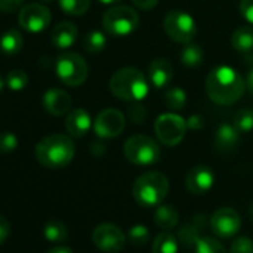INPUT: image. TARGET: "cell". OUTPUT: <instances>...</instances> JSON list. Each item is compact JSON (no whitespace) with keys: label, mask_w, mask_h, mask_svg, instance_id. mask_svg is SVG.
<instances>
[{"label":"cell","mask_w":253,"mask_h":253,"mask_svg":"<svg viewBox=\"0 0 253 253\" xmlns=\"http://www.w3.org/2000/svg\"><path fill=\"white\" fill-rule=\"evenodd\" d=\"M244 79L228 66L214 67L206 78V92L216 104H234L244 94Z\"/></svg>","instance_id":"obj_1"},{"label":"cell","mask_w":253,"mask_h":253,"mask_svg":"<svg viewBox=\"0 0 253 253\" xmlns=\"http://www.w3.org/2000/svg\"><path fill=\"white\" fill-rule=\"evenodd\" d=\"M35 155L43 167L63 169L72 163L75 157V145L66 134H51L36 145Z\"/></svg>","instance_id":"obj_2"},{"label":"cell","mask_w":253,"mask_h":253,"mask_svg":"<svg viewBox=\"0 0 253 253\" xmlns=\"http://www.w3.org/2000/svg\"><path fill=\"white\" fill-rule=\"evenodd\" d=\"M112 94L125 101H140L149 92V84L146 76L134 67H124L116 70L110 78Z\"/></svg>","instance_id":"obj_3"},{"label":"cell","mask_w":253,"mask_h":253,"mask_svg":"<svg viewBox=\"0 0 253 253\" xmlns=\"http://www.w3.org/2000/svg\"><path fill=\"white\" fill-rule=\"evenodd\" d=\"M169 188V180L163 173L148 171L134 182L133 197L142 207H157L167 197Z\"/></svg>","instance_id":"obj_4"},{"label":"cell","mask_w":253,"mask_h":253,"mask_svg":"<svg viewBox=\"0 0 253 253\" xmlns=\"http://www.w3.org/2000/svg\"><path fill=\"white\" fill-rule=\"evenodd\" d=\"M140 23L139 14L130 6H113L103 15V29L109 36L124 38L131 35Z\"/></svg>","instance_id":"obj_5"},{"label":"cell","mask_w":253,"mask_h":253,"mask_svg":"<svg viewBox=\"0 0 253 253\" xmlns=\"http://www.w3.org/2000/svg\"><path fill=\"white\" fill-rule=\"evenodd\" d=\"M125 158L136 166H152L160 160L161 151L158 143L145 134L130 137L124 145Z\"/></svg>","instance_id":"obj_6"},{"label":"cell","mask_w":253,"mask_h":253,"mask_svg":"<svg viewBox=\"0 0 253 253\" xmlns=\"http://www.w3.org/2000/svg\"><path fill=\"white\" fill-rule=\"evenodd\" d=\"M55 73L67 86H79L86 81L88 66L82 55L76 52H64L57 58Z\"/></svg>","instance_id":"obj_7"},{"label":"cell","mask_w":253,"mask_h":253,"mask_svg":"<svg viewBox=\"0 0 253 253\" xmlns=\"http://www.w3.org/2000/svg\"><path fill=\"white\" fill-rule=\"evenodd\" d=\"M154 130L163 145L176 146L183 140L188 125L186 121L177 113H163L157 118Z\"/></svg>","instance_id":"obj_8"},{"label":"cell","mask_w":253,"mask_h":253,"mask_svg":"<svg viewBox=\"0 0 253 253\" xmlns=\"http://www.w3.org/2000/svg\"><path fill=\"white\" fill-rule=\"evenodd\" d=\"M164 32L176 43L188 45L197 33L194 18L183 11H171L164 18Z\"/></svg>","instance_id":"obj_9"},{"label":"cell","mask_w":253,"mask_h":253,"mask_svg":"<svg viewBox=\"0 0 253 253\" xmlns=\"http://www.w3.org/2000/svg\"><path fill=\"white\" fill-rule=\"evenodd\" d=\"M92 241L100 250L106 253H116L125 247L126 237L122 232V229L116 226L115 223L104 222L94 228Z\"/></svg>","instance_id":"obj_10"},{"label":"cell","mask_w":253,"mask_h":253,"mask_svg":"<svg viewBox=\"0 0 253 253\" xmlns=\"http://www.w3.org/2000/svg\"><path fill=\"white\" fill-rule=\"evenodd\" d=\"M125 128V116L118 109L101 110L94 121V131L101 139H115Z\"/></svg>","instance_id":"obj_11"},{"label":"cell","mask_w":253,"mask_h":253,"mask_svg":"<svg viewBox=\"0 0 253 253\" xmlns=\"http://www.w3.org/2000/svg\"><path fill=\"white\" fill-rule=\"evenodd\" d=\"M18 24L29 33H41L51 24V12L41 3H29L18 14Z\"/></svg>","instance_id":"obj_12"},{"label":"cell","mask_w":253,"mask_h":253,"mask_svg":"<svg viewBox=\"0 0 253 253\" xmlns=\"http://www.w3.org/2000/svg\"><path fill=\"white\" fill-rule=\"evenodd\" d=\"M210 228L216 237L231 238L241 229V217L237 210L231 207H220L211 214Z\"/></svg>","instance_id":"obj_13"},{"label":"cell","mask_w":253,"mask_h":253,"mask_svg":"<svg viewBox=\"0 0 253 253\" xmlns=\"http://www.w3.org/2000/svg\"><path fill=\"white\" fill-rule=\"evenodd\" d=\"M186 188L191 194L203 195L209 192L214 185V173L207 166H195L186 174Z\"/></svg>","instance_id":"obj_14"},{"label":"cell","mask_w":253,"mask_h":253,"mask_svg":"<svg viewBox=\"0 0 253 253\" xmlns=\"http://www.w3.org/2000/svg\"><path fill=\"white\" fill-rule=\"evenodd\" d=\"M43 107L46 109V112H49L51 115L55 116H61L70 112L72 109V98L70 95L60 88H51L43 94L42 98Z\"/></svg>","instance_id":"obj_15"},{"label":"cell","mask_w":253,"mask_h":253,"mask_svg":"<svg viewBox=\"0 0 253 253\" xmlns=\"http://www.w3.org/2000/svg\"><path fill=\"white\" fill-rule=\"evenodd\" d=\"M91 116L89 113L82 109V107H78V109H73L69 112L67 118H66V130L70 136L73 137H82L85 136L89 128H91Z\"/></svg>","instance_id":"obj_16"},{"label":"cell","mask_w":253,"mask_h":253,"mask_svg":"<svg viewBox=\"0 0 253 253\" xmlns=\"http://www.w3.org/2000/svg\"><path fill=\"white\" fill-rule=\"evenodd\" d=\"M240 142V131L234 126V124H220L214 134V148L220 154L232 152Z\"/></svg>","instance_id":"obj_17"},{"label":"cell","mask_w":253,"mask_h":253,"mask_svg":"<svg viewBox=\"0 0 253 253\" xmlns=\"http://www.w3.org/2000/svg\"><path fill=\"white\" fill-rule=\"evenodd\" d=\"M173 66L169 60L166 58H157L149 64L148 69V78L151 81V84L155 88H164L167 86L171 79H173Z\"/></svg>","instance_id":"obj_18"},{"label":"cell","mask_w":253,"mask_h":253,"mask_svg":"<svg viewBox=\"0 0 253 253\" xmlns=\"http://www.w3.org/2000/svg\"><path fill=\"white\" fill-rule=\"evenodd\" d=\"M78 39V29L73 23L63 21L52 29L51 42L58 49H69Z\"/></svg>","instance_id":"obj_19"},{"label":"cell","mask_w":253,"mask_h":253,"mask_svg":"<svg viewBox=\"0 0 253 253\" xmlns=\"http://www.w3.org/2000/svg\"><path fill=\"white\" fill-rule=\"evenodd\" d=\"M154 220H155L157 226H160L161 229L170 231L174 226H177V223H179V213L170 204L158 206L157 210H155V214H154Z\"/></svg>","instance_id":"obj_20"},{"label":"cell","mask_w":253,"mask_h":253,"mask_svg":"<svg viewBox=\"0 0 253 253\" xmlns=\"http://www.w3.org/2000/svg\"><path fill=\"white\" fill-rule=\"evenodd\" d=\"M206 228V217L204 216H195L189 223H186L182 229H180V240L185 246H195V243L201 238L200 232L201 229Z\"/></svg>","instance_id":"obj_21"},{"label":"cell","mask_w":253,"mask_h":253,"mask_svg":"<svg viewBox=\"0 0 253 253\" xmlns=\"http://www.w3.org/2000/svg\"><path fill=\"white\" fill-rule=\"evenodd\" d=\"M231 43L234 49L241 54L253 52V27L244 26L237 29L231 36Z\"/></svg>","instance_id":"obj_22"},{"label":"cell","mask_w":253,"mask_h":253,"mask_svg":"<svg viewBox=\"0 0 253 253\" xmlns=\"http://www.w3.org/2000/svg\"><path fill=\"white\" fill-rule=\"evenodd\" d=\"M21 48H23V35L15 29L5 32L2 38H0V51L6 55H15L21 51Z\"/></svg>","instance_id":"obj_23"},{"label":"cell","mask_w":253,"mask_h":253,"mask_svg":"<svg viewBox=\"0 0 253 253\" xmlns=\"http://www.w3.org/2000/svg\"><path fill=\"white\" fill-rule=\"evenodd\" d=\"M179 243L174 234L169 231H163L154 240L152 253H177Z\"/></svg>","instance_id":"obj_24"},{"label":"cell","mask_w":253,"mask_h":253,"mask_svg":"<svg viewBox=\"0 0 253 253\" xmlns=\"http://www.w3.org/2000/svg\"><path fill=\"white\" fill-rule=\"evenodd\" d=\"M179 58H180V61H182L183 66H186V67H197V66L201 64V61L204 58V52H203V49H201L200 45L188 43L180 51Z\"/></svg>","instance_id":"obj_25"},{"label":"cell","mask_w":253,"mask_h":253,"mask_svg":"<svg viewBox=\"0 0 253 253\" xmlns=\"http://www.w3.org/2000/svg\"><path fill=\"white\" fill-rule=\"evenodd\" d=\"M43 235L48 241L52 243H61L64 240H67L69 237V231L66 228V225L60 220H49L46 222L45 228H43Z\"/></svg>","instance_id":"obj_26"},{"label":"cell","mask_w":253,"mask_h":253,"mask_svg":"<svg viewBox=\"0 0 253 253\" xmlns=\"http://www.w3.org/2000/svg\"><path fill=\"white\" fill-rule=\"evenodd\" d=\"M82 45L86 52L89 54H98L106 48V36L100 30L88 32L82 41Z\"/></svg>","instance_id":"obj_27"},{"label":"cell","mask_w":253,"mask_h":253,"mask_svg":"<svg viewBox=\"0 0 253 253\" xmlns=\"http://www.w3.org/2000/svg\"><path fill=\"white\" fill-rule=\"evenodd\" d=\"M192 253H226V249L214 237H201L192 247Z\"/></svg>","instance_id":"obj_28"},{"label":"cell","mask_w":253,"mask_h":253,"mask_svg":"<svg viewBox=\"0 0 253 253\" xmlns=\"http://www.w3.org/2000/svg\"><path fill=\"white\" fill-rule=\"evenodd\" d=\"M89 0H58V5L61 11L72 17L84 15L89 8Z\"/></svg>","instance_id":"obj_29"},{"label":"cell","mask_w":253,"mask_h":253,"mask_svg":"<svg viewBox=\"0 0 253 253\" xmlns=\"http://www.w3.org/2000/svg\"><path fill=\"white\" fill-rule=\"evenodd\" d=\"M234 126L240 133H249L253 130V110L249 107L240 109L234 115Z\"/></svg>","instance_id":"obj_30"},{"label":"cell","mask_w":253,"mask_h":253,"mask_svg":"<svg viewBox=\"0 0 253 253\" xmlns=\"http://www.w3.org/2000/svg\"><path fill=\"white\" fill-rule=\"evenodd\" d=\"M166 104L177 112V110H182L186 104V92L182 89V88H177V86H173V88H169L167 92H166Z\"/></svg>","instance_id":"obj_31"},{"label":"cell","mask_w":253,"mask_h":253,"mask_svg":"<svg viewBox=\"0 0 253 253\" xmlns=\"http://www.w3.org/2000/svg\"><path fill=\"white\" fill-rule=\"evenodd\" d=\"M6 85L12 91H21L29 84V76L24 70H12L6 76Z\"/></svg>","instance_id":"obj_32"},{"label":"cell","mask_w":253,"mask_h":253,"mask_svg":"<svg viewBox=\"0 0 253 253\" xmlns=\"http://www.w3.org/2000/svg\"><path fill=\"white\" fill-rule=\"evenodd\" d=\"M126 237H128L131 244L142 247L149 241V229L145 225H134L128 229Z\"/></svg>","instance_id":"obj_33"},{"label":"cell","mask_w":253,"mask_h":253,"mask_svg":"<svg viewBox=\"0 0 253 253\" xmlns=\"http://www.w3.org/2000/svg\"><path fill=\"white\" fill-rule=\"evenodd\" d=\"M18 146V139L11 131H2L0 133V152L2 154H11Z\"/></svg>","instance_id":"obj_34"},{"label":"cell","mask_w":253,"mask_h":253,"mask_svg":"<svg viewBox=\"0 0 253 253\" xmlns=\"http://www.w3.org/2000/svg\"><path fill=\"white\" fill-rule=\"evenodd\" d=\"M231 253H253V240L244 235L237 237L231 243Z\"/></svg>","instance_id":"obj_35"},{"label":"cell","mask_w":253,"mask_h":253,"mask_svg":"<svg viewBox=\"0 0 253 253\" xmlns=\"http://www.w3.org/2000/svg\"><path fill=\"white\" fill-rule=\"evenodd\" d=\"M128 118H130L134 124L143 122V119L146 118V107L142 106L140 103H136V104L130 106V107H128Z\"/></svg>","instance_id":"obj_36"},{"label":"cell","mask_w":253,"mask_h":253,"mask_svg":"<svg viewBox=\"0 0 253 253\" xmlns=\"http://www.w3.org/2000/svg\"><path fill=\"white\" fill-rule=\"evenodd\" d=\"M238 9L241 17L253 26V0H240Z\"/></svg>","instance_id":"obj_37"},{"label":"cell","mask_w":253,"mask_h":253,"mask_svg":"<svg viewBox=\"0 0 253 253\" xmlns=\"http://www.w3.org/2000/svg\"><path fill=\"white\" fill-rule=\"evenodd\" d=\"M24 0H0V11L3 12H14L17 11Z\"/></svg>","instance_id":"obj_38"},{"label":"cell","mask_w":253,"mask_h":253,"mask_svg":"<svg viewBox=\"0 0 253 253\" xmlns=\"http://www.w3.org/2000/svg\"><path fill=\"white\" fill-rule=\"evenodd\" d=\"M186 125H188V128L198 131V130H201L203 126H204V119H203L201 115H192V116L188 118Z\"/></svg>","instance_id":"obj_39"},{"label":"cell","mask_w":253,"mask_h":253,"mask_svg":"<svg viewBox=\"0 0 253 253\" xmlns=\"http://www.w3.org/2000/svg\"><path fill=\"white\" fill-rule=\"evenodd\" d=\"M9 222H8V219H5L2 214H0V246H2L5 241H6V238H8V235H9Z\"/></svg>","instance_id":"obj_40"},{"label":"cell","mask_w":253,"mask_h":253,"mask_svg":"<svg viewBox=\"0 0 253 253\" xmlns=\"http://www.w3.org/2000/svg\"><path fill=\"white\" fill-rule=\"evenodd\" d=\"M133 3H134L137 8H140V9L149 11V9H152V8L157 6L158 0H133Z\"/></svg>","instance_id":"obj_41"},{"label":"cell","mask_w":253,"mask_h":253,"mask_svg":"<svg viewBox=\"0 0 253 253\" xmlns=\"http://www.w3.org/2000/svg\"><path fill=\"white\" fill-rule=\"evenodd\" d=\"M46 253H73V252L66 246H57V247H52L51 250H48Z\"/></svg>","instance_id":"obj_42"},{"label":"cell","mask_w":253,"mask_h":253,"mask_svg":"<svg viewBox=\"0 0 253 253\" xmlns=\"http://www.w3.org/2000/svg\"><path fill=\"white\" fill-rule=\"evenodd\" d=\"M246 88L250 91V92H253V69L249 72V75H247V79H246Z\"/></svg>","instance_id":"obj_43"},{"label":"cell","mask_w":253,"mask_h":253,"mask_svg":"<svg viewBox=\"0 0 253 253\" xmlns=\"http://www.w3.org/2000/svg\"><path fill=\"white\" fill-rule=\"evenodd\" d=\"M98 2L103 3V5H115V3L121 2V0H98Z\"/></svg>","instance_id":"obj_44"},{"label":"cell","mask_w":253,"mask_h":253,"mask_svg":"<svg viewBox=\"0 0 253 253\" xmlns=\"http://www.w3.org/2000/svg\"><path fill=\"white\" fill-rule=\"evenodd\" d=\"M5 86V81H3V78L0 76V91H2V88Z\"/></svg>","instance_id":"obj_45"},{"label":"cell","mask_w":253,"mask_h":253,"mask_svg":"<svg viewBox=\"0 0 253 253\" xmlns=\"http://www.w3.org/2000/svg\"><path fill=\"white\" fill-rule=\"evenodd\" d=\"M39 2H42V3H51V2H54V0H39Z\"/></svg>","instance_id":"obj_46"},{"label":"cell","mask_w":253,"mask_h":253,"mask_svg":"<svg viewBox=\"0 0 253 253\" xmlns=\"http://www.w3.org/2000/svg\"><path fill=\"white\" fill-rule=\"evenodd\" d=\"M250 216L253 217V204H252V207H250Z\"/></svg>","instance_id":"obj_47"}]
</instances>
